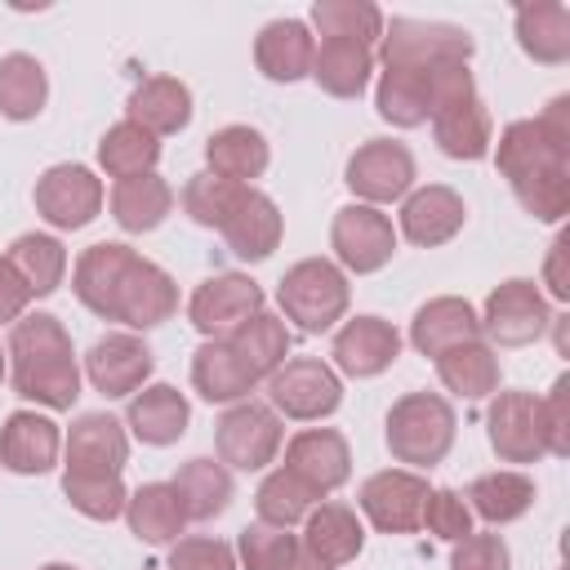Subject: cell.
Segmentation results:
<instances>
[{
  "mask_svg": "<svg viewBox=\"0 0 570 570\" xmlns=\"http://www.w3.org/2000/svg\"><path fill=\"white\" fill-rule=\"evenodd\" d=\"M160 160V138L147 134L134 120H116L102 138H98V165L107 178H134V174H151Z\"/></svg>",
  "mask_w": 570,
  "mask_h": 570,
  "instance_id": "b9f144b4",
  "label": "cell"
},
{
  "mask_svg": "<svg viewBox=\"0 0 570 570\" xmlns=\"http://www.w3.org/2000/svg\"><path fill=\"white\" fill-rule=\"evenodd\" d=\"M303 548H312L325 566H347V561H356L361 557V548H365V525H361V517H356V508H347V503H334V499H321L307 517H303Z\"/></svg>",
  "mask_w": 570,
  "mask_h": 570,
  "instance_id": "f1b7e54d",
  "label": "cell"
},
{
  "mask_svg": "<svg viewBox=\"0 0 570 570\" xmlns=\"http://www.w3.org/2000/svg\"><path fill=\"white\" fill-rule=\"evenodd\" d=\"M191 387L200 401L209 405H236V401H249L258 379L240 365V356L227 347V338H205L196 352H191Z\"/></svg>",
  "mask_w": 570,
  "mask_h": 570,
  "instance_id": "4316f807",
  "label": "cell"
},
{
  "mask_svg": "<svg viewBox=\"0 0 570 570\" xmlns=\"http://www.w3.org/2000/svg\"><path fill=\"white\" fill-rule=\"evenodd\" d=\"M463 223H468L463 196L445 183H428L401 200L396 236H405L414 249H436V245H450L463 232Z\"/></svg>",
  "mask_w": 570,
  "mask_h": 570,
  "instance_id": "d6986e66",
  "label": "cell"
},
{
  "mask_svg": "<svg viewBox=\"0 0 570 570\" xmlns=\"http://www.w3.org/2000/svg\"><path fill=\"white\" fill-rule=\"evenodd\" d=\"M169 570H240V566H236V548L227 539L183 534L178 543H169Z\"/></svg>",
  "mask_w": 570,
  "mask_h": 570,
  "instance_id": "681fc988",
  "label": "cell"
},
{
  "mask_svg": "<svg viewBox=\"0 0 570 570\" xmlns=\"http://www.w3.org/2000/svg\"><path fill=\"white\" fill-rule=\"evenodd\" d=\"M134 125H142L147 134L165 138V134H183L191 125V89L178 76H147L142 85H134L129 107H125Z\"/></svg>",
  "mask_w": 570,
  "mask_h": 570,
  "instance_id": "f546056e",
  "label": "cell"
},
{
  "mask_svg": "<svg viewBox=\"0 0 570 570\" xmlns=\"http://www.w3.org/2000/svg\"><path fill=\"white\" fill-rule=\"evenodd\" d=\"M414 178H419L414 151L405 142H396V138H370L343 165L347 191L361 205H374V209H383L392 200H405L414 191Z\"/></svg>",
  "mask_w": 570,
  "mask_h": 570,
  "instance_id": "9c48e42d",
  "label": "cell"
},
{
  "mask_svg": "<svg viewBox=\"0 0 570 570\" xmlns=\"http://www.w3.org/2000/svg\"><path fill=\"white\" fill-rule=\"evenodd\" d=\"M307 76L330 98H361L370 89V76H374V49L352 45V40H321Z\"/></svg>",
  "mask_w": 570,
  "mask_h": 570,
  "instance_id": "e575fe53",
  "label": "cell"
},
{
  "mask_svg": "<svg viewBox=\"0 0 570 570\" xmlns=\"http://www.w3.org/2000/svg\"><path fill=\"white\" fill-rule=\"evenodd\" d=\"M428 125H432V138H436L441 156H450V160H468L472 165V160H485L490 147H494V120H490L481 94L436 111Z\"/></svg>",
  "mask_w": 570,
  "mask_h": 570,
  "instance_id": "4dcf8cb0",
  "label": "cell"
},
{
  "mask_svg": "<svg viewBox=\"0 0 570 570\" xmlns=\"http://www.w3.org/2000/svg\"><path fill=\"white\" fill-rule=\"evenodd\" d=\"M174 494L187 512V521H214L232 508V468H223L218 459H187L174 472Z\"/></svg>",
  "mask_w": 570,
  "mask_h": 570,
  "instance_id": "f35d334b",
  "label": "cell"
},
{
  "mask_svg": "<svg viewBox=\"0 0 570 570\" xmlns=\"http://www.w3.org/2000/svg\"><path fill=\"white\" fill-rule=\"evenodd\" d=\"M289 325L276 316V312H254L249 321H240L232 334H227V347L240 356V365L263 383V379H272L285 361H289Z\"/></svg>",
  "mask_w": 570,
  "mask_h": 570,
  "instance_id": "d590c367",
  "label": "cell"
},
{
  "mask_svg": "<svg viewBox=\"0 0 570 570\" xmlns=\"http://www.w3.org/2000/svg\"><path fill=\"white\" fill-rule=\"evenodd\" d=\"M71 294L85 312H94L98 321H116L129 334L156 330L178 312L174 276L125 240L89 245L71 267Z\"/></svg>",
  "mask_w": 570,
  "mask_h": 570,
  "instance_id": "6da1fadb",
  "label": "cell"
},
{
  "mask_svg": "<svg viewBox=\"0 0 570 570\" xmlns=\"http://www.w3.org/2000/svg\"><path fill=\"white\" fill-rule=\"evenodd\" d=\"M405 338L392 321L374 316V312H361V316H347L338 330H334V343H330V365L338 379H379L383 370L396 365Z\"/></svg>",
  "mask_w": 570,
  "mask_h": 570,
  "instance_id": "9a60e30c",
  "label": "cell"
},
{
  "mask_svg": "<svg viewBox=\"0 0 570 570\" xmlns=\"http://www.w3.org/2000/svg\"><path fill=\"white\" fill-rule=\"evenodd\" d=\"M267 294L254 276L245 272H218L209 281H200L187 298V321L200 338H227L240 321H249L254 312H263Z\"/></svg>",
  "mask_w": 570,
  "mask_h": 570,
  "instance_id": "5bb4252c",
  "label": "cell"
},
{
  "mask_svg": "<svg viewBox=\"0 0 570 570\" xmlns=\"http://www.w3.org/2000/svg\"><path fill=\"white\" fill-rule=\"evenodd\" d=\"M49 102V76L36 53H4L0 58V116L22 125L36 120Z\"/></svg>",
  "mask_w": 570,
  "mask_h": 570,
  "instance_id": "ab89813d",
  "label": "cell"
},
{
  "mask_svg": "<svg viewBox=\"0 0 570 570\" xmlns=\"http://www.w3.org/2000/svg\"><path fill=\"white\" fill-rule=\"evenodd\" d=\"M4 258H9V263L18 267V276L27 281L31 298H49V294L62 285V276H67V249H62V240L49 236V232H22V236L9 245Z\"/></svg>",
  "mask_w": 570,
  "mask_h": 570,
  "instance_id": "7bdbcfd3",
  "label": "cell"
},
{
  "mask_svg": "<svg viewBox=\"0 0 570 570\" xmlns=\"http://www.w3.org/2000/svg\"><path fill=\"white\" fill-rule=\"evenodd\" d=\"M490 151H494V169L508 178V187L521 178L570 169V98L557 94L543 107V116L503 125L499 142Z\"/></svg>",
  "mask_w": 570,
  "mask_h": 570,
  "instance_id": "277c9868",
  "label": "cell"
},
{
  "mask_svg": "<svg viewBox=\"0 0 570 570\" xmlns=\"http://www.w3.org/2000/svg\"><path fill=\"white\" fill-rule=\"evenodd\" d=\"M347 303H352V285L334 258H298L276 281L281 321H294L303 334L338 330V321L347 316Z\"/></svg>",
  "mask_w": 570,
  "mask_h": 570,
  "instance_id": "5b68a950",
  "label": "cell"
},
{
  "mask_svg": "<svg viewBox=\"0 0 570 570\" xmlns=\"http://www.w3.org/2000/svg\"><path fill=\"white\" fill-rule=\"evenodd\" d=\"M476 316H481V338H490V347H530L552 325L543 289L525 276H512V281L494 285Z\"/></svg>",
  "mask_w": 570,
  "mask_h": 570,
  "instance_id": "30bf717a",
  "label": "cell"
},
{
  "mask_svg": "<svg viewBox=\"0 0 570 570\" xmlns=\"http://www.w3.org/2000/svg\"><path fill=\"white\" fill-rule=\"evenodd\" d=\"M174 214V187L151 169V174H134V178H120L111 187V218L142 236V232H156L165 218Z\"/></svg>",
  "mask_w": 570,
  "mask_h": 570,
  "instance_id": "74e56055",
  "label": "cell"
},
{
  "mask_svg": "<svg viewBox=\"0 0 570 570\" xmlns=\"http://www.w3.org/2000/svg\"><path fill=\"white\" fill-rule=\"evenodd\" d=\"M330 249H334V263L352 276H370V272H383L396 254V227L383 209L374 205H361V200H347L343 209H334V223H330Z\"/></svg>",
  "mask_w": 570,
  "mask_h": 570,
  "instance_id": "7c38bea8",
  "label": "cell"
},
{
  "mask_svg": "<svg viewBox=\"0 0 570 570\" xmlns=\"http://www.w3.org/2000/svg\"><path fill=\"white\" fill-rule=\"evenodd\" d=\"M267 383V405L294 423H321L343 405V379L321 356H289Z\"/></svg>",
  "mask_w": 570,
  "mask_h": 570,
  "instance_id": "ba28073f",
  "label": "cell"
},
{
  "mask_svg": "<svg viewBox=\"0 0 570 570\" xmlns=\"http://www.w3.org/2000/svg\"><path fill=\"white\" fill-rule=\"evenodd\" d=\"M316 503H321V499H316L294 472H285V468H272V472L258 481V490H254V512H258V521H263V525H276V530L303 525V517H307Z\"/></svg>",
  "mask_w": 570,
  "mask_h": 570,
  "instance_id": "f6af8a7d",
  "label": "cell"
},
{
  "mask_svg": "<svg viewBox=\"0 0 570 570\" xmlns=\"http://www.w3.org/2000/svg\"><path fill=\"white\" fill-rule=\"evenodd\" d=\"M423 525L428 534H436L441 543H459L472 534V508L459 490L450 485H432L428 490V503H423Z\"/></svg>",
  "mask_w": 570,
  "mask_h": 570,
  "instance_id": "c3c4849f",
  "label": "cell"
},
{
  "mask_svg": "<svg viewBox=\"0 0 570 570\" xmlns=\"http://www.w3.org/2000/svg\"><path fill=\"white\" fill-rule=\"evenodd\" d=\"M307 27L321 31V40H352L374 49L383 40V9L370 0H316Z\"/></svg>",
  "mask_w": 570,
  "mask_h": 570,
  "instance_id": "60d3db41",
  "label": "cell"
},
{
  "mask_svg": "<svg viewBox=\"0 0 570 570\" xmlns=\"http://www.w3.org/2000/svg\"><path fill=\"white\" fill-rule=\"evenodd\" d=\"M281 236H285V214H281V205H276L267 191L245 187L240 200H236V209H232V218L223 223L227 249H232L240 263H263V258L276 254Z\"/></svg>",
  "mask_w": 570,
  "mask_h": 570,
  "instance_id": "7402d4cb",
  "label": "cell"
},
{
  "mask_svg": "<svg viewBox=\"0 0 570 570\" xmlns=\"http://www.w3.org/2000/svg\"><path fill=\"white\" fill-rule=\"evenodd\" d=\"M62 468L76 472H125L129 463V432L116 414L107 410H85L71 419L67 436H62Z\"/></svg>",
  "mask_w": 570,
  "mask_h": 570,
  "instance_id": "44dd1931",
  "label": "cell"
},
{
  "mask_svg": "<svg viewBox=\"0 0 570 570\" xmlns=\"http://www.w3.org/2000/svg\"><path fill=\"white\" fill-rule=\"evenodd\" d=\"M566 254H570V236L557 232V240L548 245V258H543V285L557 303H570V276H566Z\"/></svg>",
  "mask_w": 570,
  "mask_h": 570,
  "instance_id": "db71d44e",
  "label": "cell"
},
{
  "mask_svg": "<svg viewBox=\"0 0 570 570\" xmlns=\"http://www.w3.org/2000/svg\"><path fill=\"white\" fill-rule=\"evenodd\" d=\"M40 570H80V566H67V561H49V566H40Z\"/></svg>",
  "mask_w": 570,
  "mask_h": 570,
  "instance_id": "6f0895ef",
  "label": "cell"
},
{
  "mask_svg": "<svg viewBox=\"0 0 570 570\" xmlns=\"http://www.w3.org/2000/svg\"><path fill=\"white\" fill-rule=\"evenodd\" d=\"M450 570H512L508 539L494 534V530H472L468 539L454 543V552H450Z\"/></svg>",
  "mask_w": 570,
  "mask_h": 570,
  "instance_id": "816d5d0a",
  "label": "cell"
},
{
  "mask_svg": "<svg viewBox=\"0 0 570 570\" xmlns=\"http://www.w3.org/2000/svg\"><path fill=\"white\" fill-rule=\"evenodd\" d=\"M9 383L40 410H71L80 396V361L67 325L53 312H27L9 325Z\"/></svg>",
  "mask_w": 570,
  "mask_h": 570,
  "instance_id": "7a4b0ae2",
  "label": "cell"
},
{
  "mask_svg": "<svg viewBox=\"0 0 570 570\" xmlns=\"http://www.w3.org/2000/svg\"><path fill=\"white\" fill-rule=\"evenodd\" d=\"M405 338H410V347H414L419 356H432V361H436L441 352L481 338V316H476V307H472L468 298L441 294V298H428V303L414 312Z\"/></svg>",
  "mask_w": 570,
  "mask_h": 570,
  "instance_id": "cb8c5ba5",
  "label": "cell"
},
{
  "mask_svg": "<svg viewBox=\"0 0 570 570\" xmlns=\"http://www.w3.org/2000/svg\"><path fill=\"white\" fill-rule=\"evenodd\" d=\"M428 67H383L379 71L374 111L392 129H419V125H428V116H432V102H428Z\"/></svg>",
  "mask_w": 570,
  "mask_h": 570,
  "instance_id": "8d00e7d4",
  "label": "cell"
},
{
  "mask_svg": "<svg viewBox=\"0 0 570 570\" xmlns=\"http://www.w3.org/2000/svg\"><path fill=\"white\" fill-rule=\"evenodd\" d=\"M485 436L499 463H539L548 459L543 428H539V396L525 387L494 392L485 405Z\"/></svg>",
  "mask_w": 570,
  "mask_h": 570,
  "instance_id": "2e32d148",
  "label": "cell"
},
{
  "mask_svg": "<svg viewBox=\"0 0 570 570\" xmlns=\"http://www.w3.org/2000/svg\"><path fill=\"white\" fill-rule=\"evenodd\" d=\"M476 40L468 27L436 18H383V40L374 62L383 67H428V62H472Z\"/></svg>",
  "mask_w": 570,
  "mask_h": 570,
  "instance_id": "8992f818",
  "label": "cell"
},
{
  "mask_svg": "<svg viewBox=\"0 0 570 570\" xmlns=\"http://www.w3.org/2000/svg\"><path fill=\"white\" fill-rule=\"evenodd\" d=\"M285 445V423L272 405L263 401H236L218 414L214 423V450H218V463L223 468H236V472H263L267 463H276Z\"/></svg>",
  "mask_w": 570,
  "mask_h": 570,
  "instance_id": "52a82bcc",
  "label": "cell"
},
{
  "mask_svg": "<svg viewBox=\"0 0 570 570\" xmlns=\"http://www.w3.org/2000/svg\"><path fill=\"white\" fill-rule=\"evenodd\" d=\"M454 436H459V414L441 392H405L392 401L383 419V441L392 459L405 463L410 472L436 468L450 454Z\"/></svg>",
  "mask_w": 570,
  "mask_h": 570,
  "instance_id": "3957f363",
  "label": "cell"
},
{
  "mask_svg": "<svg viewBox=\"0 0 570 570\" xmlns=\"http://www.w3.org/2000/svg\"><path fill=\"white\" fill-rule=\"evenodd\" d=\"M232 548H236V566H240V570H281V566L289 561V552L298 548V534L254 521V525H245V530L236 534Z\"/></svg>",
  "mask_w": 570,
  "mask_h": 570,
  "instance_id": "7dc6e473",
  "label": "cell"
},
{
  "mask_svg": "<svg viewBox=\"0 0 570 570\" xmlns=\"http://www.w3.org/2000/svg\"><path fill=\"white\" fill-rule=\"evenodd\" d=\"M312 53H316V36L303 18H272L258 36H254V67L272 80V85H294L312 71Z\"/></svg>",
  "mask_w": 570,
  "mask_h": 570,
  "instance_id": "d4e9b609",
  "label": "cell"
},
{
  "mask_svg": "<svg viewBox=\"0 0 570 570\" xmlns=\"http://www.w3.org/2000/svg\"><path fill=\"white\" fill-rule=\"evenodd\" d=\"M428 476L410 468H383L361 481L356 508L379 534H414L423 525V503H428Z\"/></svg>",
  "mask_w": 570,
  "mask_h": 570,
  "instance_id": "4fadbf2b",
  "label": "cell"
},
{
  "mask_svg": "<svg viewBox=\"0 0 570 570\" xmlns=\"http://www.w3.org/2000/svg\"><path fill=\"white\" fill-rule=\"evenodd\" d=\"M62 428L40 410H13L0 423V468L13 476H45L58 468Z\"/></svg>",
  "mask_w": 570,
  "mask_h": 570,
  "instance_id": "ffe728a7",
  "label": "cell"
},
{
  "mask_svg": "<svg viewBox=\"0 0 570 570\" xmlns=\"http://www.w3.org/2000/svg\"><path fill=\"white\" fill-rule=\"evenodd\" d=\"M27 303H31L27 281H22L18 267L0 254V325H13L18 316H27Z\"/></svg>",
  "mask_w": 570,
  "mask_h": 570,
  "instance_id": "f5cc1de1",
  "label": "cell"
},
{
  "mask_svg": "<svg viewBox=\"0 0 570 570\" xmlns=\"http://www.w3.org/2000/svg\"><path fill=\"white\" fill-rule=\"evenodd\" d=\"M240 191H245V187H236V183H227V178L200 169V174H191V178L183 183V196H178V200H183V214H187L196 227L223 232V223L232 218Z\"/></svg>",
  "mask_w": 570,
  "mask_h": 570,
  "instance_id": "bcb514c9",
  "label": "cell"
},
{
  "mask_svg": "<svg viewBox=\"0 0 570 570\" xmlns=\"http://www.w3.org/2000/svg\"><path fill=\"white\" fill-rule=\"evenodd\" d=\"M62 499L80 517H89V521H116V517H125L129 485L120 481V472H76V468H62Z\"/></svg>",
  "mask_w": 570,
  "mask_h": 570,
  "instance_id": "ee69618b",
  "label": "cell"
},
{
  "mask_svg": "<svg viewBox=\"0 0 570 570\" xmlns=\"http://www.w3.org/2000/svg\"><path fill=\"white\" fill-rule=\"evenodd\" d=\"M36 214L53 227V232H80L89 227L98 214H102V178L89 169V165H76V160H62V165H49L40 178H36Z\"/></svg>",
  "mask_w": 570,
  "mask_h": 570,
  "instance_id": "8fae6325",
  "label": "cell"
},
{
  "mask_svg": "<svg viewBox=\"0 0 570 570\" xmlns=\"http://www.w3.org/2000/svg\"><path fill=\"white\" fill-rule=\"evenodd\" d=\"M267 165H272V142L254 125H223L205 138V169L236 187H254V178H263Z\"/></svg>",
  "mask_w": 570,
  "mask_h": 570,
  "instance_id": "484cf974",
  "label": "cell"
},
{
  "mask_svg": "<svg viewBox=\"0 0 570 570\" xmlns=\"http://www.w3.org/2000/svg\"><path fill=\"white\" fill-rule=\"evenodd\" d=\"M125 525L138 543L147 548H169L183 539L187 530V512L174 494L169 481H142L138 490H129V503H125Z\"/></svg>",
  "mask_w": 570,
  "mask_h": 570,
  "instance_id": "83f0119b",
  "label": "cell"
},
{
  "mask_svg": "<svg viewBox=\"0 0 570 570\" xmlns=\"http://www.w3.org/2000/svg\"><path fill=\"white\" fill-rule=\"evenodd\" d=\"M151 370H156L151 347L142 343V334H129V330H111L85 352V379L107 401H120V396H134L138 387H147Z\"/></svg>",
  "mask_w": 570,
  "mask_h": 570,
  "instance_id": "e0dca14e",
  "label": "cell"
},
{
  "mask_svg": "<svg viewBox=\"0 0 570 570\" xmlns=\"http://www.w3.org/2000/svg\"><path fill=\"white\" fill-rule=\"evenodd\" d=\"M187 423H191V405L174 383H147L125 405V432H134L142 445H156V450L183 441Z\"/></svg>",
  "mask_w": 570,
  "mask_h": 570,
  "instance_id": "603a6c76",
  "label": "cell"
},
{
  "mask_svg": "<svg viewBox=\"0 0 570 570\" xmlns=\"http://www.w3.org/2000/svg\"><path fill=\"white\" fill-rule=\"evenodd\" d=\"M512 31L525 58L543 62V67H561L570 62V9L557 0L543 4H517L512 9Z\"/></svg>",
  "mask_w": 570,
  "mask_h": 570,
  "instance_id": "d6a6232c",
  "label": "cell"
},
{
  "mask_svg": "<svg viewBox=\"0 0 570 570\" xmlns=\"http://www.w3.org/2000/svg\"><path fill=\"white\" fill-rule=\"evenodd\" d=\"M534 494L539 490H534V476L530 472H521V468H494V472H481L468 485V508L485 525H512V521H521L534 508Z\"/></svg>",
  "mask_w": 570,
  "mask_h": 570,
  "instance_id": "1f68e13d",
  "label": "cell"
},
{
  "mask_svg": "<svg viewBox=\"0 0 570 570\" xmlns=\"http://www.w3.org/2000/svg\"><path fill=\"white\" fill-rule=\"evenodd\" d=\"M539 428H543L548 454L566 459L570 454V374H557L548 396H539Z\"/></svg>",
  "mask_w": 570,
  "mask_h": 570,
  "instance_id": "f907efd6",
  "label": "cell"
},
{
  "mask_svg": "<svg viewBox=\"0 0 570 570\" xmlns=\"http://www.w3.org/2000/svg\"><path fill=\"white\" fill-rule=\"evenodd\" d=\"M436 379L445 392L463 396V401H490L499 392V352L485 343V338H472V343H459L450 352L436 356Z\"/></svg>",
  "mask_w": 570,
  "mask_h": 570,
  "instance_id": "836d02e7",
  "label": "cell"
},
{
  "mask_svg": "<svg viewBox=\"0 0 570 570\" xmlns=\"http://www.w3.org/2000/svg\"><path fill=\"white\" fill-rule=\"evenodd\" d=\"M281 570H334V566H325V561H321L312 548H303V539H298V548L289 552V561H285Z\"/></svg>",
  "mask_w": 570,
  "mask_h": 570,
  "instance_id": "11a10c76",
  "label": "cell"
},
{
  "mask_svg": "<svg viewBox=\"0 0 570 570\" xmlns=\"http://www.w3.org/2000/svg\"><path fill=\"white\" fill-rule=\"evenodd\" d=\"M9 379V356H4V347H0V383Z\"/></svg>",
  "mask_w": 570,
  "mask_h": 570,
  "instance_id": "9f6ffc18",
  "label": "cell"
},
{
  "mask_svg": "<svg viewBox=\"0 0 570 570\" xmlns=\"http://www.w3.org/2000/svg\"><path fill=\"white\" fill-rule=\"evenodd\" d=\"M285 472H294L316 499L334 494L352 476V445L338 428H303L285 441Z\"/></svg>",
  "mask_w": 570,
  "mask_h": 570,
  "instance_id": "ac0fdd59",
  "label": "cell"
}]
</instances>
